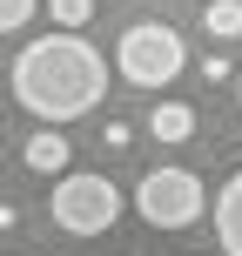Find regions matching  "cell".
<instances>
[{
	"label": "cell",
	"instance_id": "277c9868",
	"mask_svg": "<svg viewBox=\"0 0 242 256\" xmlns=\"http://www.w3.org/2000/svg\"><path fill=\"white\" fill-rule=\"evenodd\" d=\"M135 209L155 230H189V222H202L209 189H202L195 168H148V176L135 182Z\"/></svg>",
	"mask_w": 242,
	"mask_h": 256
},
{
	"label": "cell",
	"instance_id": "9c48e42d",
	"mask_svg": "<svg viewBox=\"0 0 242 256\" xmlns=\"http://www.w3.org/2000/svg\"><path fill=\"white\" fill-rule=\"evenodd\" d=\"M47 14H54V27H61V34H74V27L94 20V0H47Z\"/></svg>",
	"mask_w": 242,
	"mask_h": 256
},
{
	"label": "cell",
	"instance_id": "7a4b0ae2",
	"mask_svg": "<svg viewBox=\"0 0 242 256\" xmlns=\"http://www.w3.org/2000/svg\"><path fill=\"white\" fill-rule=\"evenodd\" d=\"M182 68H189V48H182V34L168 20H135L115 40V74L128 88H168Z\"/></svg>",
	"mask_w": 242,
	"mask_h": 256
},
{
	"label": "cell",
	"instance_id": "30bf717a",
	"mask_svg": "<svg viewBox=\"0 0 242 256\" xmlns=\"http://www.w3.org/2000/svg\"><path fill=\"white\" fill-rule=\"evenodd\" d=\"M34 7L40 0H0V34H20V27L34 20Z\"/></svg>",
	"mask_w": 242,
	"mask_h": 256
},
{
	"label": "cell",
	"instance_id": "5b68a950",
	"mask_svg": "<svg viewBox=\"0 0 242 256\" xmlns=\"http://www.w3.org/2000/svg\"><path fill=\"white\" fill-rule=\"evenodd\" d=\"M216 243L229 256H242V168L216 189Z\"/></svg>",
	"mask_w": 242,
	"mask_h": 256
},
{
	"label": "cell",
	"instance_id": "3957f363",
	"mask_svg": "<svg viewBox=\"0 0 242 256\" xmlns=\"http://www.w3.org/2000/svg\"><path fill=\"white\" fill-rule=\"evenodd\" d=\"M47 209H54V230L101 236V230H115V216H121V189L101 176V168H67V176H54Z\"/></svg>",
	"mask_w": 242,
	"mask_h": 256
},
{
	"label": "cell",
	"instance_id": "6da1fadb",
	"mask_svg": "<svg viewBox=\"0 0 242 256\" xmlns=\"http://www.w3.org/2000/svg\"><path fill=\"white\" fill-rule=\"evenodd\" d=\"M101 94H108V61L81 34H40V40H27L20 61H13V102H20L27 115L54 122V128L94 115Z\"/></svg>",
	"mask_w": 242,
	"mask_h": 256
},
{
	"label": "cell",
	"instance_id": "52a82bcc",
	"mask_svg": "<svg viewBox=\"0 0 242 256\" xmlns=\"http://www.w3.org/2000/svg\"><path fill=\"white\" fill-rule=\"evenodd\" d=\"M67 148H74V142H61L54 128H40V135L27 142V168H34V176H67Z\"/></svg>",
	"mask_w": 242,
	"mask_h": 256
},
{
	"label": "cell",
	"instance_id": "ba28073f",
	"mask_svg": "<svg viewBox=\"0 0 242 256\" xmlns=\"http://www.w3.org/2000/svg\"><path fill=\"white\" fill-rule=\"evenodd\" d=\"M202 27L216 40H236L242 34V0H209V7H202Z\"/></svg>",
	"mask_w": 242,
	"mask_h": 256
},
{
	"label": "cell",
	"instance_id": "8992f818",
	"mask_svg": "<svg viewBox=\"0 0 242 256\" xmlns=\"http://www.w3.org/2000/svg\"><path fill=\"white\" fill-rule=\"evenodd\" d=\"M148 135H155V142H189V135H195V108H189V102H155Z\"/></svg>",
	"mask_w": 242,
	"mask_h": 256
},
{
	"label": "cell",
	"instance_id": "8fae6325",
	"mask_svg": "<svg viewBox=\"0 0 242 256\" xmlns=\"http://www.w3.org/2000/svg\"><path fill=\"white\" fill-rule=\"evenodd\" d=\"M236 102H242V74H236Z\"/></svg>",
	"mask_w": 242,
	"mask_h": 256
}]
</instances>
